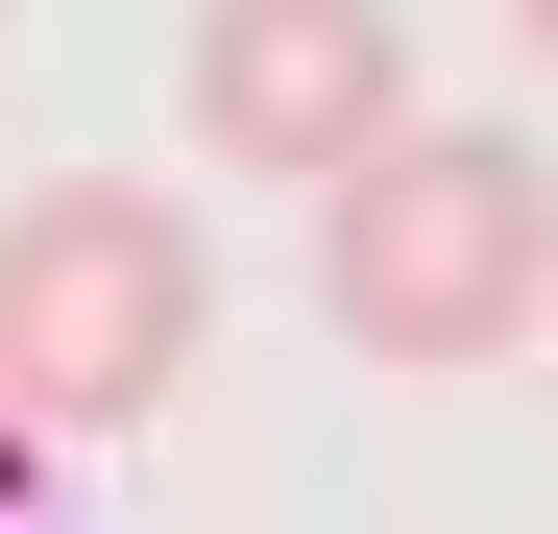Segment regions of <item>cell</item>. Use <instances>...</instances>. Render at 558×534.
<instances>
[{"instance_id": "1", "label": "cell", "mask_w": 558, "mask_h": 534, "mask_svg": "<svg viewBox=\"0 0 558 534\" xmlns=\"http://www.w3.org/2000/svg\"><path fill=\"white\" fill-rule=\"evenodd\" d=\"M316 316L364 340V365H510V340L558 316V170L534 122H389L316 195Z\"/></svg>"}, {"instance_id": "2", "label": "cell", "mask_w": 558, "mask_h": 534, "mask_svg": "<svg viewBox=\"0 0 558 534\" xmlns=\"http://www.w3.org/2000/svg\"><path fill=\"white\" fill-rule=\"evenodd\" d=\"M195 340H219V243L170 219L146 170H49V195H0V413H25V437L170 413Z\"/></svg>"}, {"instance_id": "3", "label": "cell", "mask_w": 558, "mask_h": 534, "mask_svg": "<svg viewBox=\"0 0 558 534\" xmlns=\"http://www.w3.org/2000/svg\"><path fill=\"white\" fill-rule=\"evenodd\" d=\"M389 122H413V25H389V0H195V146L219 170L340 195Z\"/></svg>"}, {"instance_id": "4", "label": "cell", "mask_w": 558, "mask_h": 534, "mask_svg": "<svg viewBox=\"0 0 558 534\" xmlns=\"http://www.w3.org/2000/svg\"><path fill=\"white\" fill-rule=\"evenodd\" d=\"M510 25H534V73H558V0H510Z\"/></svg>"}, {"instance_id": "5", "label": "cell", "mask_w": 558, "mask_h": 534, "mask_svg": "<svg viewBox=\"0 0 558 534\" xmlns=\"http://www.w3.org/2000/svg\"><path fill=\"white\" fill-rule=\"evenodd\" d=\"M534 365H558V316H534Z\"/></svg>"}]
</instances>
